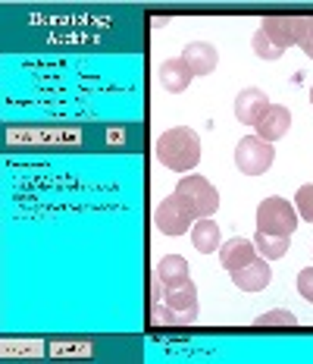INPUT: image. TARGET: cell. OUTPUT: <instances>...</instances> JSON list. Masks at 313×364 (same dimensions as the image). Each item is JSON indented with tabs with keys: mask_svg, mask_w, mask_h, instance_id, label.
Segmentation results:
<instances>
[{
	"mask_svg": "<svg viewBox=\"0 0 313 364\" xmlns=\"http://www.w3.org/2000/svg\"><path fill=\"white\" fill-rule=\"evenodd\" d=\"M154 157L172 173H192L201 164V135L188 126H175L157 139Z\"/></svg>",
	"mask_w": 313,
	"mask_h": 364,
	"instance_id": "obj_1",
	"label": "cell"
},
{
	"mask_svg": "<svg viewBox=\"0 0 313 364\" xmlns=\"http://www.w3.org/2000/svg\"><path fill=\"white\" fill-rule=\"evenodd\" d=\"M273 157H276L273 145L263 139H257V135L241 139L238 148H235V164H238V170L244 176H263V173L273 166Z\"/></svg>",
	"mask_w": 313,
	"mask_h": 364,
	"instance_id": "obj_5",
	"label": "cell"
},
{
	"mask_svg": "<svg viewBox=\"0 0 313 364\" xmlns=\"http://www.w3.org/2000/svg\"><path fill=\"white\" fill-rule=\"evenodd\" d=\"M257 257V245L251 239H241V236H235V239H229L219 245V264L232 273V270H238L244 267V264H251Z\"/></svg>",
	"mask_w": 313,
	"mask_h": 364,
	"instance_id": "obj_12",
	"label": "cell"
},
{
	"mask_svg": "<svg viewBox=\"0 0 313 364\" xmlns=\"http://www.w3.org/2000/svg\"><path fill=\"white\" fill-rule=\"evenodd\" d=\"M266 110H270V97H266L260 88H244V91H238V97H235V117H238V123H244V126H257Z\"/></svg>",
	"mask_w": 313,
	"mask_h": 364,
	"instance_id": "obj_10",
	"label": "cell"
},
{
	"mask_svg": "<svg viewBox=\"0 0 313 364\" xmlns=\"http://www.w3.org/2000/svg\"><path fill=\"white\" fill-rule=\"evenodd\" d=\"M310 104H313V88H310Z\"/></svg>",
	"mask_w": 313,
	"mask_h": 364,
	"instance_id": "obj_22",
	"label": "cell"
},
{
	"mask_svg": "<svg viewBox=\"0 0 313 364\" xmlns=\"http://www.w3.org/2000/svg\"><path fill=\"white\" fill-rule=\"evenodd\" d=\"M288 129H292V113H288V107H282V104H270V110L260 117V123L254 126L257 139L263 141H279L288 135Z\"/></svg>",
	"mask_w": 313,
	"mask_h": 364,
	"instance_id": "obj_9",
	"label": "cell"
},
{
	"mask_svg": "<svg viewBox=\"0 0 313 364\" xmlns=\"http://www.w3.org/2000/svg\"><path fill=\"white\" fill-rule=\"evenodd\" d=\"M304 26H307V16H266L260 22V32L270 38L276 48H295L304 38Z\"/></svg>",
	"mask_w": 313,
	"mask_h": 364,
	"instance_id": "obj_7",
	"label": "cell"
},
{
	"mask_svg": "<svg viewBox=\"0 0 313 364\" xmlns=\"http://www.w3.org/2000/svg\"><path fill=\"white\" fill-rule=\"evenodd\" d=\"M166 308L170 314H163L166 323H194L197 317V289L192 279L179 286H166Z\"/></svg>",
	"mask_w": 313,
	"mask_h": 364,
	"instance_id": "obj_6",
	"label": "cell"
},
{
	"mask_svg": "<svg viewBox=\"0 0 313 364\" xmlns=\"http://www.w3.org/2000/svg\"><path fill=\"white\" fill-rule=\"evenodd\" d=\"M175 195L194 210L197 220L213 217L219 210V192L204 176H197V173H185V176L175 182Z\"/></svg>",
	"mask_w": 313,
	"mask_h": 364,
	"instance_id": "obj_2",
	"label": "cell"
},
{
	"mask_svg": "<svg viewBox=\"0 0 313 364\" xmlns=\"http://www.w3.org/2000/svg\"><path fill=\"white\" fill-rule=\"evenodd\" d=\"M194 220H197L194 210L175 192L166 195V198L154 208V226L160 232H166V236H182V232H188V226H192Z\"/></svg>",
	"mask_w": 313,
	"mask_h": 364,
	"instance_id": "obj_4",
	"label": "cell"
},
{
	"mask_svg": "<svg viewBox=\"0 0 313 364\" xmlns=\"http://www.w3.org/2000/svg\"><path fill=\"white\" fill-rule=\"evenodd\" d=\"M192 70H188V63L182 57H172L166 60L163 66H160V82H163V88L170 91V95H182V91H188L192 85Z\"/></svg>",
	"mask_w": 313,
	"mask_h": 364,
	"instance_id": "obj_13",
	"label": "cell"
},
{
	"mask_svg": "<svg viewBox=\"0 0 313 364\" xmlns=\"http://www.w3.org/2000/svg\"><path fill=\"white\" fill-rule=\"evenodd\" d=\"M254 323L257 327H295L297 317L288 308H279V311H270V314H260Z\"/></svg>",
	"mask_w": 313,
	"mask_h": 364,
	"instance_id": "obj_17",
	"label": "cell"
},
{
	"mask_svg": "<svg viewBox=\"0 0 313 364\" xmlns=\"http://www.w3.org/2000/svg\"><path fill=\"white\" fill-rule=\"evenodd\" d=\"M297 48H301L307 57H313V16H307V26H304V38H301V44H297Z\"/></svg>",
	"mask_w": 313,
	"mask_h": 364,
	"instance_id": "obj_21",
	"label": "cell"
},
{
	"mask_svg": "<svg viewBox=\"0 0 313 364\" xmlns=\"http://www.w3.org/2000/svg\"><path fill=\"white\" fill-rule=\"evenodd\" d=\"M157 279H160V286H179V283H185V279H192V273H188V261L185 257H179V255H166V257H160V264H157Z\"/></svg>",
	"mask_w": 313,
	"mask_h": 364,
	"instance_id": "obj_15",
	"label": "cell"
},
{
	"mask_svg": "<svg viewBox=\"0 0 313 364\" xmlns=\"http://www.w3.org/2000/svg\"><path fill=\"white\" fill-rule=\"evenodd\" d=\"M254 245L260 257H282L292 245V236H273V232H257L254 236Z\"/></svg>",
	"mask_w": 313,
	"mask_h": 364,
	"instance_id": "obj_16",
	"label": "cell"
},
{
	"mask_svg": "<svg viewBox=\"0 0 313 364\" xmlns=\"http://www.w3.org/2000/svg\"><path fill=\"white\" fill-rule=\"evenodd\" d=\"M270 279H273V270H270V264H266V257H254L251 264L232 270V283L238 286L241 292H263L266 286H270Z\"/></svg>",
	"mask_w": 313,
	"mask_h": 364,
	"instance_id": "obj_8",
	"label": "cell"
},
{
	"mask_svg": "<svg viewBox=\"0 0 313 364\" xmlns=\"http://www.w3.org/2000/svg\"><path fill=\"white\" fill-rule=\"evenodd\" d=\"M295 210H297V217H304V220H310V223H313V182H310V186H301V188H297V195H295Z\"/></svg>",
	"mask_w": 313,
	"mask_h": 364,
	"instance_id": "obj_19",
	"label": "cell"
},
{
	"mask_svg": "<svg viewBox=\"0 0 313 364\" xmlns=\"http://www.w3.org/2000/svg\"><path fill=\"white\" fill-rule=\"evenodd\" d=\"M297 292H301L307 301H313V267H304L297 273Z\"/></svg>",
	"mask_w": 313,
	"mask_h": 364,
	"instance_id": "obj_20",
	"label": "cell"
},
{
	"mask_svg": "<svg viewBox=\"0 0 313 364\" xmlns=\"http://www.w3.org/2000/svg\"><path fill=\"white\" fill-rule=\"evenodd\" d=\"M192 242H194V248H197L201 255L219 252V245H223V236H219V226L213 223V217L194 220V226H192Z\"/></svg>",
	"mask_w": 313,
	"mask_h": 364,
	"instance_id": "obj_14",
	"label": "cell"
},
{
	"mask_svg": "<svg viewBox=\"0 0 313 364\" xmlns=\"http://www.w3.org/2000/svg\"><path fill=\"white\" fill-rule=\"evenodd\" d=\"M251 44H254V54H257V57H263V60H279L282 54H285V50L276 48V44H273L270 38L260 32V28L254 32V41H251Z\"/></svg>",
	"mask_w": 313,
	"mask_h": 364,
	"instance_id": "obj_18",
	"label": "cell"
},
{
	"mask_svg": "<svg viewBox=\"0 0 313 364\" xmlns=\"http://www.w3.org/2000/svg\"><path fill=\"white\" fill-rule=\"evenodd\" d=\"M182 60L188 63L192 75H210L219 63V54L207 41H192V44H185V50H182Z\"/></svg>",
	"mask_w": 313,
	"mask_h": 364,
	"instance_id": "obj_11",
	"label": "cell"
},
{
	"mask_svg": "<svg viewBox=\"0 0 313 364\" xmlns=\"http://www.w3.org/2000/svg\"><path fill=\"white\" fill-rule=\"evenodd\" d=\"M297 230V210L285 198H263L257 208V232L273 236H292Z\"/></svg>",
	"mask_w": 313,
	"mask_h": 364,
	"instance_id": "obj_3",
	"label": "cell"
}]
</instances>
